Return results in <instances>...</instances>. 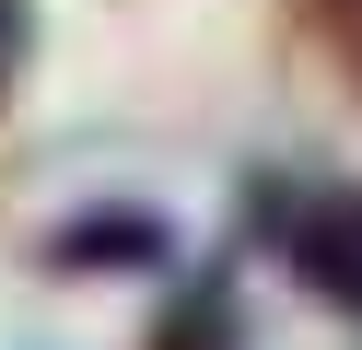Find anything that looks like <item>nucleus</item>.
<instances>
[{
  "label": "nucleus",
  "instance_id": "nucleus-1",
  "mask_svg": "<svg viewBox=\"0 0 362 350\" xmlns=\"http://www.w3.org/2000/svg\"><path fill=\"white\" fill-rule=\"evenodd\" d=\"M292 269H304L315 303L362 315V187H327V199L292 210Z\"/></svg>",
  "mask_w": 362,
  "mask_h": 350
},
{
  "label": "nucleus",
  "instance_id": "nucleus-2",
  "mask_svg": "<svg viewBox=\"0 0 362 350\" xmlns=\"http://www.w3.org/2000/svg\"><path fill=\"white\" fill-rule=\"evenodd\" d=\"M47 257H59V269H105V257H129V269H164V257H175V233L152 222V210H82V222L59 233Z\"/></svg>",
  "mask_w": 362,
  "mask_h": 350
},
{
  "label": "nucleus",
  "instance_id": "nucleus-3",
  "mask_svg": "<svg viewBox=\"0 0 362 350\" xmlns=\"http://www.w3.org/2000/svg\"><path fill=\"white\" fill-rule=\"evenodd\" d=\"M234 339H245V303H234V280H222V269H199L187 292L152 315V350H234Z\"/></svg>",
  "mask_w": 362,
  "mask_h": 350
},
{
  "label": "nucleus",
  "instance_id": "nucleus-4",
  "mask_svg": "<svg viewBox=\"0 0 362 350\" xmlns=\"http://www.w3.org/2000/svg\"><path fill=\"white\" fill-rule=\"evenodd\" d=\"M0 70H12V0H0Z\"/></svg>",
  "mask_w": 362,
  "mask_h": 350
},
{
  "label": "nucleus",
  "instance_id": "nucleus-5",
  "mask_svg": "<svg viewBox=\"0 0 362 350\" xmlns=\"http://www.w3.org/2000/svg\"><path fill=\"white\" fill-rule=\"evenodd\" d=\"M339 12H351V23H362V0H339Z\"/></svg>",
  "mask_w": 362,
  "mask_h": 350
}]
</instances>
